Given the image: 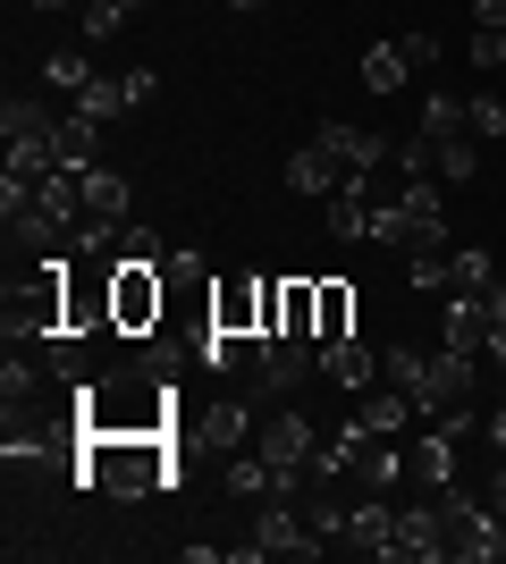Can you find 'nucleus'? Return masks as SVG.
Instances as JSON below:
<instances>
[{"instance_id": "nucleus-20", "label": "nucleus", "mask_w": 506, "mask_h": 564, "mask_svg": "<svg viewBox=\"0 0 506 564\" xmlns=\"http://www.w3.org/2000/svg\"><path fill=\"white\" fill-rule=\"evenodd\" d=\"M489 286H498V270H489V253H482V245L448 253V304H489Z\"/></svg>"}, {"instance_id": "nucleus-19", "label": "nucleus", "mask_w": 506, "mask_h": 564, "mask_svg": "<svg viewBox=\"0 0 506 564\" xmlns=\"http://www.w3.org/2000/svg\"><path fill=\"white\" fill-rule=\"evenodd\" d=\"M406 471H413V480H422V489H448V480H456V430L422 422V438H413Z\"/></svg>"}, {"instance_id": "nucleus-37", "label": "nucleus", "mask_w": 506, "mask_h": 564, "mask_svg": "<svg viewBox=\"0 0 506 564\" xmlns=\"http://www.w3.org/2000/svg\"><path fill=\"white\" fill-rule=\"evenodd\" d=\"M388 43H397L406 68H431V59H439V34H431V25H406V34H388Z\"/></svg>"}, {"instance_id": "nucleus-3", "label": "nucleus", "mask_w": 506, "mask_h": 564, "mask_svg": "<svg viewBox=\"0 0 506 564\" xmlns=\"http://www.w3.org/2000/svg\"><path fill=\"white\" fill-rule=\"evenodd\" d=\"M372 245H388L397 261L448 253V203H439L431 177H406L397 194H380V212H372Z\"/></svg>"}, {"instance_id": "nucleus-41", "label": "nucleus", "mask_w": 506, "mask_h": 564, "mask_svg": "<svg viewBox=\"0 0 506 564\" xmlns=\"http://www.w3.org/2000/svg\"><path fill=\"white\" fill-rule=\"evenodd\" d=\"M473 25H506V0H473Z\"/></svg>"}, {"instance_id": "nucleus-36", "label": "nucleus", "mask_w": 506, "mask_h": 564, "mask_svg": "<svg viewBox=\"0 0 506 564\" xmlns=\"http://www.w3.org/2000/svg\"><path fill=\"white\" fill-rule=\"evenodd\" d=\"M127 18H136L127 0H85V43H110V34H119Z\"/></svg>"}, {"instance_id": "nucleus-9", "label": "nucleus", "mask_w": 506, "mask_h": 564, "mask_svg": "<svg viewBox=\"0 0 506 564\" xmlns=\"http://www.w3.org/2000/svg\"><path fill=\"white\" fill-rule=\"evenodd\" d=\"M0 135H9V161H18V169H51V152H60V118H51V101L9 94V101H0Z\"/></svg>"}, {"instance_id": "nucleus-29", "label": "nucleus", "mask_w": 506, "mask_h": 564, "mask_svg": "<svg viewBox=\"0 0 506 564\" xmlns=\"http://www.w3.org/2000/svg\"><path fill=\"white\" fill-rule=\"evenodd\" d=\"M43 362H25V354H9V362H0V404H34L43 397Z\"/></svg>"}, {"instance_id": "nucleus-39", "label": "nucleus", "mask_w": 506, "mask_h": 564, "mask_svg": "<svg viewBox=\"0 0 506 564\" xmlns=\"http://www.w3.org/2000/svg\"><path fill=\"white\" fill-rule=\"evenodd\" d=\"M473 68H506V25H473Z\"/></svg>"}, {"instance_id": "nucleus-26", "label": "nucleus", "mask_w": 506, "mask_h": 564, "mask_svg": "<svg viewBox=\"0 0 506 564\" xmlns=\"http://www.w3.org/2000/svg\"><path fill=\"white\" fill-rule=\"evenodd\" d=\"M473 169H482V143L473 135H431V177L439 186H464Z\"/></svg>"}, {"instance_id": "nucleus-24", "label": "nucleus", "mask_w": 506, "mask_h": 564, "mask_svg": "<svg viewBox=\"0 0 506 564\" xmlns=\"http://www.w3.org/2000/svg\"><path fill=\"white\" fill-rule=\"evenodd\" d=\"M313 286H321L313 346H330V337H355V286H346V279H313Z\"/></svg>"}, {"instance_id": "nucleus-34", "label": "nucleus", "mask_w": 506, "mask_h": 564, "mask_svg": "<svg viewBox=\"0 0 506 564\" xmlns=\"http://www.w3.org/2000/svg\"><path fill=\"white\" fill-rule=\"evenodd\" d=\"M413 135H473V127H464V101H456V94H431V101H422V127H413Z\"/></svg>"}, {"instance_id": "nucleus-28", "label": "nucleus", "mask_w": 506, "mask_h": 564, "mask_svg": "<svg viewBox=\"0 0 506 564\" xmlns=\"http://www.w3.org/2000/svg\"><path fill=\"white\" fill-rule=\"evenodd\" d=\"M203 438H212V447H245V438H254V413H245V404H203Z\"/></svg>"}, {"instance_id": "nucleus-16", "label": "nucleus", "mask_w": 506, "mask_h": 564, "mask_svg": "<svg viewBox=\"0 0 506 564\" xmlns=\"http://www.w3.org/2000/svg\"><path fill=\"white\" fill-rule=\"evenodd\" d=\"M43 371H51V388H68V397H85L94 388V354H85V337L76 329H60V337H43Z\"/></svg>"}, {"instance_id": "nucleus-4", "label": "nucleus", "mask_w": 506, "mask_h": 564, "mask_svg": "<svg viewBox=\"0 0 506 564\" xmlns=\"http://www.w3.org/2000/svg\"><path fill=\"white\" fill-rule=\"evenodd\" d=\"M161 312H169L161 261H110V337H152Z\"/></svg>"}, {"instance_id": "nucleus-2", "label": "nucleus", "mask_w": 506, "mask_h": 564, "mask_svg": "<svg viewBox=\"0 0 506 564\" xmlns=\"http://www.w3.org/2000/svg\"><path fill=\"white\" fill-rule=\"evenodd\" d=\"M68 404H76V430H169L177 388H169V362H136V371H101Z\"/></svg>"}, {"instance_id": "nucleus-7", "label": "nucleus", "mask_w": 506, "mask_h": 564, "mask_svg": "<svg viewBox=\"0 0 506 564\" xmlns=\"http://www.w3.org/2000/svg\"><path fill=\"white\" fill-rule=\"evenodd\" d=\"M337 471H346V489H397L406 480V455H397V438H380V430L346 422V438L337 447H321Z\"/></svg>"}, {"instance_id": "nucleus-25", "label": "nucleus", "mask_w": 506, "mask_h": 564, "mask_svg": "<svg viewBox=\"0 0 506 564\" xmlns=\"http://www.w3.org/2000/svg\"><path fill=\"white\" fill-rule=\"evenodd\" d=\"M439 346L489 354V304H448V321H439Z\"/></svg>"}, {"instance_id": "nucleus-44", "label": "nucleus", "mask_w": 506, "mask_h": 564, "mask_svg": "<svg viewBox=\"0 0 506 564\" xmlns=\"http://www.w3.org/2000/svg\"><path fill=\"white\" fill-rule=\"evenodd\" d=\"M228 9H237V18H254V9H270V0H228Z\"/></svg>"}, {"instance_id": "nucleus-23", "label": "nucleus", "mask_w": 506, "mask_h": 564, "mask_svg": "<svg viewBox=\"0 0 506 564\" xmlns=\"http://www.w3.org/2000/svg\"><path fill=\"white\" fill-rule=\"evenodd\" d=\"M68 110H85V118H101V127H110V118L136 110V76H101V68H94V85H85Z\"/></svg>"}, {"instance_id": "nucleus-8", "label": "nucleus", "mask_w": 506, "mask_h": 564, "mask_svg": "<svg viewBox=\"0 0 506 564\" xmlns=\"http://www.w3.org/2000/svg\"><path fill=\"white\" fill-rule=\"evenodd\" d=\"M439 514H448V556H464V564H498L506 556V514L498 506H473V497L439 489Z\"/></svg>"}, {"instance_id": "nucleus-33", "label": "nucleus", "mask_w": 506, "mask_h": 564, "mask_svg": "<svg viewBox=\"0 0 506 564\" xmlns=\"http://www.w3.org/2000/svg\"><path fill=\"white\" fill-rule=\"evenodd\" d=\"M422 371H431V346H388V354H380V379H397L406 397L422 388Z\"/></svg>"}, {"instance_id": "nucleus-6", "label": "nucleus", "mask_w": 506, "mask_h": 564, "mask_svg": "<svg viewBox=\"0 0 506 564\" xmlns=\"http://www.w3.org/2000/svg\"><path fill=\"white\" fill-rule=\"evenodd\" d=\"M321 547H330V540H321L313 522H304V506H295V497H279V489H270L262 506H254V540H245L237 556L254 564V556H321Z\"/></svg>"}, {"instance_id": "nucleus-22", "label": "nucleus", "mask_w": 506, "mask_h": 564, "mask_svg": "<svg viewBox=\"0 0 506 564\" xmlns=\"http://www.w3.org/2000/svg\"><path fill=\"white\" fill-rule=\"evenodd\" d=\"M94 152H101V118L68 110V118H60V152H51V161H60V169H76V177H85V169H101Z\"/></svg>"}, {"instance_id": "nucleus-31", "label": "nucleus", "mask_w": 506, "mask_h": 564, "mask_svg": "<svg viewBox=\"0 0 506 564\" xmlns=\"http://www.w3.org/2000/svg\"><path fill=\"white\" fill-rule=\"evenodd\" d=\"M313 321H321V286L313 279H288V312H279V329H288V337H313Z\"/></svg>"}, {"instance_id": "nucleus-13", "label": "nucleus", "mask_w": 506, "mask_h": 564, "mask_svg": "<svg viewBox=\"0 0 506 564\" xmlns=\"http://www.w3.org/2000/svg\"><path fill=\"white\" fill-rule=\"evenodd\" d=\"M355 422H363V430H380V438H406V430L422 422V404H413L397 379H372V388L355 397Z\"/></svg>"}, {"instance_id": "nucleus-1", "label": "nucleus", "mask_w": 506, "mask_h": 564, "mask_svg": "<svg viewBox=\"0 0 506 564\" xmlns=\"http://www.w3.org/2000/svg\"><path fill=\"white\" fill-rule=\"evenodd\" d=\"M76 480L101 497H161L177 489L169 430H76Z\"/></svg>"}, {"instance_id": "nucleus-12", "label": "nucleus", "mask_w": 506, "mask_h": 564, "mask_svg": "<svg viewBox=\"0 0 506 564\" xmlns=\"http://www.w3.org/2000/svg\"><path fill=\"white\" fill-rule=\"evenodd\" d=\"M388 556H397V564H439V556H448V514H439V497H431V506H406V514H397V540H388Z\"/></svg>"}, {"instance_id": "nucleus-27", "label": "nucleus", "mask_w": 506, "mask_h": 564, "mask_svg": "<svg viewBox=\"0 0 506 564\" xmlns=\"http://www.w3.org/2000/svg\"><path fill=\"white\" fill-rule=\"evenodd\" d=\"M85 219L127 228V177H119V169H85Z\"/></svg>"}, {"instance_id": "nucleus-10", "label": "nucleus", "mask_w": 506, "mask_h": 564, "mask_svg": "<svg viewBox=\"0 0 506 564\" xmlns=\"http://www.w3.org/2000/svg\"><path fill=\"white\" fill-rule=\"evenodd\" d=\"M321 371V346L313 337H262V354H254V388H262V397H295V388H304V379Z\"/></svg>"}, {"instance_id": "nucleus-43", "label": "nucleus", "mask_w": 506, "mask_h": 564, "mask_svg": "<svg viewBox=\"0 0 506 564\" xmlns=\"http://www.w3.org/2000/svg\"><path fill=\"white\" fill-rule=\"evenodd\" d=\"M489 506L506 514V455H498V471H489Z\"/></svg>"}, {"instance_id": "nucleus-15", "label": "nucleus", "mask_w": 506, "mask_h": 564, "mask_svg": "<svg viewBox=\"0 0 506 564\" xmlns=\"http://www.w3.org/2000/svg\"><path fill=\"white\" fill-rule=\"evenodd\" d=\"M388 540H397V506H388L380 489H363L355 506H346V547H363V556H388Z\"/></svg>"}, {"instance_id": "nucleus-38", "label": "nucleus", "mask_w": 506, "mask_h": 564, "mask_svg": "<svg viewBox=\"0 0 506 564\" xmlns=\"http://www.w3.org/2000/svg\"><path fill=\"white\" fill-rule=\"evenodd\" d=\"M464 127H473V135H506V101L498 94H473V101H464Z\"/></svg>"}, {"instance_id": "nucleus-42", "label": "nucleus", "mask_w": 506, "mask_h": 564, "mask_svg": "<svg viewBox=\"0 0 506 564\" xmlns=\"http://www.w3.org/2000/svg\"><path fill=\"white\" fill-rule=\"evenodd\" d=\"M489 447L506 455V388H498V413H489Z\"/></svg>"}, {"instance_id": "nucleus-17", "label": "nucleus", "mask_w": 506, "mask_h": 564, "mask_svg": "<svg viewBox=\"0 0 506 564\" xmlns=\"http://www.w3.org/2000/svg\"><path fill=\"white\" fill-rule=\"evenodd\" d=\"M68 329H110V270L85 279V261H68Z\"/></svg>"}, {"instance_id": "nucleus-35", "label": "nucleus", "mask_w": 506, "mask_h": 564, "mask_svg": "<svg viewBox=\"0 0 506 564\" xmlns=\"http://www.w3.org/2000/svg\"><path fill=\"white\" fill-rule=\"evenodd\" d=\"M43 85H60V94H85V85H94L85 51H51V59H43Z\"/></svg>"}, {"instance_id": "nucleus-11", "label": "nucleus", "mask_w": 506, "mask_h": 564, "mask_svg": "<svg viewBox=\"0 0 506 564\" xmlns=\"http://www.w3.org/2000/svg\"><path fill=\"white\" fill-rule=\"evenodd\" d=\"M313 135L330 143L337 161H346V177H380V169L397 161V143H388V135H372V127H346V118H321Z\"/></svg>"}, {"instance_id": "nucleus-5", "label": "nucleus", "mask_w": 506, "mask_h": 564, "mask_svg": "<svg viewBox=\"0 0 506 564\" xmlns=\"http://www.w3.org/2000/svg\"><path fill=\"white\" fill-rule=\"evenodd\" d=\"M254 455H262L270 471H279V497H295L304 489V464H313V422H304V413H295V404H279V413H262V422H254Z\"/></svg>"}, {"instance_id": "nucleus-45", "label": "nucleus", "mask_w": 506, "mask_h": 564, "mask_svg": "<svg viewBox=\"0 0 506 564\" xmlns=\"http://www.w3.org/2000/svg\"><path fill=\"white\" fill-rule=\"evenodd\" d=\"M34 9H85V0H34Z\"/></svg>"}, {"instance_id": "nucleus-18", "label": "nucleus", "mask_w": 506, "mask_h": 564, "mask_svg": "<svg viewBox=\"0 0 506 564\" xmlns=\"http://www.w3.org/2000/svg\"><path fill=\"white\" fill-rule=\"evenodd\" d=\"M288 186L295 194H337V186H346V161L313 135V143H295V152H288Z\"/></svg>"}, {"instance_id": "nucleus-40", "label": "nucleus", "mask_w": 506, "mask_h": 564, "mask_svg": "<svg viewBox=\"0 0 506 564\" xmlns=\"http://www.w3.org/2000/svg\"><path fill=\"white\" fill-rule=\"evenodd\" d=\"M119 261H169V253H161V236H152V228H127L119 236Z\"/></svg>"}, {"instance_id": "nucleus-32", "label": "nucleus", "mask_w": 506, "mask_h": 564, "mask_svg": "<svg viewBox=\"0 0 506 564\" xmlns=\"http://www.w3.org/2000/svg\"><path fill=\"white\" fill-rule=\"evenodd\" d=\"M406 59H397V43H372L363 51V85H372V94H397V85H406Z\"/></svg>"}, {"instance_id": "nucleus-21", "label": "nucleus", "mask_w": 506, "mask_h": 564, "mask_svg": "<svg viewBox=\"0 0 506 564\" xmlns=\"http://www.w3.org/2000/svg\"><path fill=\"white\" fill-rule=\"evenodd\" d=\"M321 371H330L346 397H363V388L380 379V362H372V346H355V337H330V346H321Z\"/></svg>"}, {"instance_id": "nucleus-14", "label": "nucleus", "mask_w": 506, "mask_h": 564, "mask_svg": "<svg viewBox=\"0 0 506 564\" xmlns=\"http://www.w3.org/2000/svg\"><path fill=\"white\" fill-rule=\"evenodd\" d=\"M372 212H380V186H372V177H346V186L330 194V236L337 245H372Z\"/></svg>"}, {"instance_id": "nucleus-30", "label": "nucleus", "mask_w": 506, "mask_h": 564, "mask_svg": "<svg viewBox=\"0 0 506 564\" xmlns=\"http://www.w3.org/2000/svg\"><path fill=\"white\" fill-rule=\"evenodd\" d=\"M270 489H279V471H270L262 455H237V464H228V497H245V506H262Z\"/></svg>"}]
</instances>
